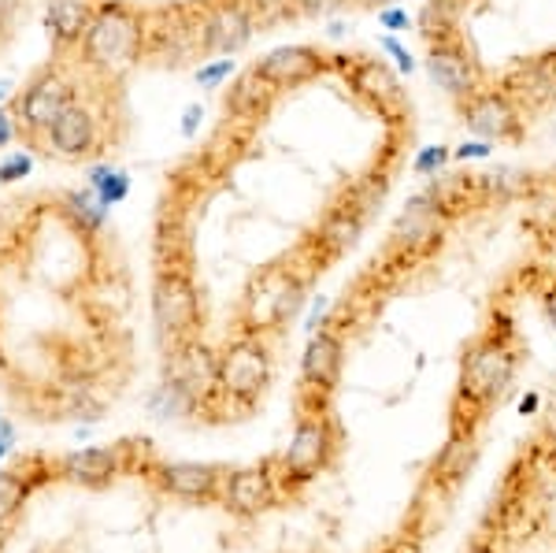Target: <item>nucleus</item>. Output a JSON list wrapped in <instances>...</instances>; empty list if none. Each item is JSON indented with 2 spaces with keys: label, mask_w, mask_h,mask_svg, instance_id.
<instances>
[{
  "label": "nucleus",
  "mask_w": 556,
  "mask_h": 553,
  "mask_svg": "<svg viewBox=\"0 0 556 553\" xmlns=\"http://www.w3.org/2000/svg\"><path fill=\"white\" fill-rule=\"evenodd\" d=\"M519 361H523V345H519V335L508 319H493L486 331L471 338L460 361V379H456V401H453V420L464 413H468V420L456 427V435H475L482 416L516 382Z\"/></svg>",
  "instance_id": "1"
},
{
  "label": "nucleus",
  "mask_w": 556,
  "mask_h": 553,
  "mask_svg": "<svg viewBox=\"0 0 556 553\" xmlns=\"http://www.w3.org/2000/svg\"><path fill=\"white\" fill-rule=\"evenodd\" d=\"M271 382V350L264 335L238 331L219 353V379L215 390L197 409L212 413H253Z\"/></svg>",
  "instance_id": "2"
},
{
  "label": "nucleus",
  "mask_w": 556,
  "mask_h": 553,
  "mask_svg": "<svg viewBox=\"0 0 556 553\" xmlns=\"http://www.w3.org/2000/svg\"><path fill=\"white\" fill-rule=\"evenodd\" d=\"M304 293H308V272H301L293 261L282 264H267L245 287L241 298L238 319L241 331L249 335H271L282 324H290L304 305Z\"/></svg>",
  "instance_id": "3"
},
{
  "label": "nucleus",
  "mask_w": 556,
  "mask_h": 553,
  "mask_svg": "<svg viewBox=\"0 0 556 553\" xmlns=\"http://www.w3.org/2000/svg\"><path fill=\"white\" fill-rule=\"evenodd\" d=\"M304 390H308V387H304ZM323 398H327V394L312 390V405L301 409L290 445H286L282 457H275L286 487L316 479L319 472H327L330 465H334L338 450H342V431H338L334 416L323 409Z\"/></svg>",
  "instance_id": "4"
},
{
  "label": "nucleus",
  "mask_w": 556,
  "mask_h": 553,
  "mask_svg": "<svg viewBox=\"0 0 556 553\" xmlns=\"http://www.w3.org/2000/svg\"><path fill=\"white\" fill-rule=\"evenodd\" d=\"M152 324H156L167 350L178 342H190V338H201V293H197L193 275L182 264H164L152 279Z\"/></svg>",
  "instance_id": "5"
},
{
  "label": "nucleus",
  "mask_w": 556,
  "mask_h": 553,
  "mask_svg": "<svg viewBox=\"0 0 556 553\" xmlns=\"http://www.w3.org/2000/svg\"><path fill=\"white\" fill-rule=\"evenodd\" d=\"M86 60L104 71H123L146 49V20L134 15L127 4H104L93 15L86 38H83Z\"/></svg>",
  "instance_id": "6"
},
{
  "label": "nucleus",
  "mask_w": 556,
  "mask_h": 553,
  "mask_svg": "<svg viewBox=\"0 0 556 553\" xmlns=\"http://www.w3.org/2000/svg\"><path fill=\"white\" fill-rule=\"evenodd\" d=\"M282 498H286V483H282V472H278V461L249 465V468H227V476H223L219 505L227 513L241 516V520L271 513Z\"/></svg>",
  "instance_id": "7"
},
{
  "label": "nucleus",
  "mask_w": 556,
  "mask_h": 553,
  "mask_svg": "<svg viewBox=\"0 0 556 553\" xmlns=\"http://www.w3.org/2000/svg\"><path fill=\"white\" fill-rule=\"evenodd\" d=\"M427 75L453 101H464L479 86H486V75H482L479 60H475L471 45L464 41L460 30L427 41Z\"/></svg>",
  "instance_id": "8"
},
{
  "label": "nucleus",
  "mask_w": 556,
  "mask_h": 553,
  "mask_svg": "<svg viewBox=\"0 0 556 553\" xmlns=\"http://www.w3.org/2000/svg\"><path fill=\"white\" fill-rule=\"evenodd\" d=\"M460 104V120L468 123V130L482 141H519L523 138L527 120L519 115L513 97L501 86H479L468 93Z\"/></svg>",
  "instance_id": "9"
},
{
  "label": "nucleus",
  "mask_w": 556,
  "mask_h": 553,
  "mask_svg": "<svg viewBox=\"0 0 556 553\" xmlns=\"http://www.w3.org/2000/svg\"><path fill=\"white\" fill-rule=\"evenodd\" d=\"M445 223H450V219H445V212L434 204V198H430L427 190L416 193V198L405 204V212L393 219L390 253H397L405 264L419 261V256H427L430 249L442 246Z\"/></svg>",
  "instance_id": "10"
},
{
  "label": "nucleus",
  "mask_w": 556,
  "mask_h": 553,
  "mask_svg": "<svg viewBox=\"0 0 556 553\" xmlns=\"http://www.w3.org/2000/svg\"><path fill=\"white\" fill-rule=\"evenodd\" d=\"M215 379H219V353H212L201 338L167 350V387H175L193 409L215 390Z\"/></svg>",
  "instance_id": "11"
},
{
  "label": "nucleus",
  "mask_w": 556,
  "mask_h": 553,
  "mask_svg": "<svg viewBox=\"0 0 556 553\" xmlns=\"http://www.w3.org/2000/svg\"><path fill=\"white\" fill-rule=\"evenodd\" d=\"M256 20L249 12L245 0H212L201 8V52H215V56H235L253 41Z\"/></svg>",
  "instance_id": "12"
},
{
  "label": "nucleus",
  "mask_w": 556,
  "mask_h": 553,
  "mask_svg": "<svg viewBox=\"0 0 556 553\" xmlns=\"http://www.w3.org/2000/svg\"><path fill=\"white\" fill-rule=\"evenodd\" d=\"M501 89L513 97L519 115H538L556 104V52L531 60H516L513 67L501 75Z\"/></svg>",
  "instance_id": "13"
},
{
  "label": "nucleus",
  "mask_w": 556,
  "mask_h": 553,
  "mask_svg": "<svg viewBox=\"0 0 556 553\" xmlns=\"http://www.w3.org/2000/svg\"><path fill=\"white\" fill-rule=\"evenodd\" d=\"M227 468L201 465V461H156L149 479L178 502H219Z\"/></svg>",
  "instance_id": "14"
},
{
  "label": "nucleus",
  "mask_w": 556,
  "mask_h": 553,
  "mask_svg": "<svg viewBox=\"0 0 556 553\" xmlns=\"http://www.w3.org/2000/svg\"><path fill=\"white\" fill-rule=\"evenodd\" d=\"M71 104H75V97H71V83L49 71V75L34 78V83L23 89L20 104H15V115H20V123L30 134L34 130L49 134V127L71 109Z\"/></svg>",
  "instance_id": "15"
},
{
  "label": "nucleus",
  "mask_w": 556,
  "mask_h": 553,
  "mask_svg": "<svg viewBox=\"0 0 556 553\" xmlns=\"http://www.w3.org/2000/svg\"><path fill=\"white\" fill-rule=\"evenodd\" d=\"M52 468H56V479L75 483V487H89V490H101L108 483H115V479L127 472L119 442L93 445V450H75V453H67V457L52 461Z\"/></svg>",
  "instance_id": "16"
},
{
  "label": "nucleus",
  "mask_w": 556,
  "mask_h": 553,
  "mask_svg": "<svg viewBox=\"0 0 556 553\" xmlns=\"http://www.w3.org/2000/svg\"><path fill=\"white\" fill-rule=\"evenodd\" d=\"M342 372H345V342H342V335L327 324V331L312 335L308 345H304L301 387L319 390V394H330V390L342 382Z\"/></svg>",
  "instance_id": "17"
},
{
  "label": "nucleus",
  "mask_w": 556,
  "mask_h": 553,
  "mask_svg": "<svg viewBox=\"0 0 556 553\" xmlns=\"http://www.w3.org/2000/svg\"><path fill=\"white\" fill-rule=\"evenodd\" d=\"M349 86H353L356 93H361L364 101L371 104L375 112L390 115L393 123L405 120V115H408V97H405V89H401L397 75H393V71L386 67L382 60H356Z\"/></svg>",
  "instance_id": "18"
},
{
  "label": "nucleus",
  "mask_w": 556,
  "mask_h": 553,
  "mask_svg": "<svg viewBox=\"0 0 556 553\" xmlns=\"http://www.w3.org/2000/svg\"><path fill=\"white\" fill-rule=\"evenodd\" d=\"M323 67L327 64H323V56L312 49V45H282V49L267 52V56L256 64V71L275 89H290V86L308 83V78H316Z\"/></svg>",
  "instance_id": "19"
},
{
  "label": "nucleus",
  "mask_w": 556,
  "mask_h": 553,
  "mask_svg": "<svg viewBox=\"0 0 556 553\" xmlns=\"http://www.w3.org/2000/svg\"><path fill=\"white\" fill-rule=\"evenodd\" d=\"M427 193L434 198L438 209L445 212V219L460 216L468 209H479L486 201V186H482V175H434V183L427 186Z\"/></svg>",
  "instance_id": "20"
},
{
  "label": "nucleus",
  "mask_w": 556,
  "mask_h": 553,
  "mask_svg": "<svg viewBox=\"0 0 556 553\" xmlns=\"http://www.w3.org/2000/svg\"><path fill=\"white\" fill-rule=\"evenodd\" d=\"M49 141L60 156H86L89 149L97 146V120L86 109L71 104V109L49 127Z\"/></svg>",
  "instance_id": "21"
},
{
  "label": "nucleus",
  "mask_w": 556,
  "mask_h": 553,
  "mask_svg": "<svg viewBox=\"0 0 556 553\" xmlns=\"http://www.w3.org/2000/svg\"><path fill=\"white\" fill-rule=\"evenodd\" d=\"M271 97L275 86L256 67H249L227 89V115H235V120H260L267 112V104H271Z\"/></svg>",
  "instance_id": "22"
},
{
  "label": "nucleus",
  "mask_w": 556,
  "mask_h": 553,
  "mask_svg": "<svg viewBox=\"0 0 556 553\" xmlns=\"http://www.w3.org/2000/svg\"><path fill=\"white\" fill-rule=\"evenodd\" d=\"M93 15V0H49V34L60 45H78Z\"/></svg>",
  "instance_id": "23"
},
{
  "label": "nucleus",
  "mask_w": 556,
  "mask_h": 553,
  "mask_svg": "<svg viewBox=\"0 0 556 553\" xmlns=\"http://www.w3.org/2000/svg\"><path fill=\"white\" fill-rule=\"evenodd\" d=\"M475 457H479V445H475V435H450L445 450L438 453L434 461V479L438 483H460L464 476L471 472Z\"/></svg>",
  "instance_id": "24"
},
{
  "label": "nucleus",
  "mask_w": 556,
  "mask_h": 553,
  "mask_svg": "<svg viewBox=\"0 0 556 553\" xmlns=\"http://www.w3.org/2000/svg\"><path fill=\"white\" fill-rule=\"evenodd\" d=\"M30 502V483L15 468L0 472V528H12Z\"/></svg>",
  "instance_id": "25"
},
{
  "label": "nucleus",
  "mask_w": 556,
  "mask_h": 553,
  "mask_svg": "<svg viewBox=\"0 0 556 553\" xmlns=\"http://www.w3.org/2000/svg\"><path fill=\"white\" fill-rule=\"evenodd\" d=\"M67 209L78 216L83 230H93V227H101V223H104V198H93V193H71Z\"/></svg>",
  "instance_id": "26"
},
{
  "label": "nucleus",
  "mask_w": 556,
  "mask_h": 553,
  "mask_svg": "<svg viewBox=\"0 0 556 553\" xmlns=\"http://www.w3.org/2000/svg\"><path fill=\"white\" fill-rule=\"evenodd\" d=\"M445 160H450V149H445V146H430V149H424V153L416 156V172L434 178L438 172H442Z\"/></svg>",
  "instance_id": "27"
},
{
  "label": "nucleus",
  "mask_w": 556,
  "mask_h": 553,
  "mask_svg": "<svg viewBox=\"0 0 556 553\" xmlns=\"http://www.w3.org/2000/svg\"><path fill=\"white\" fill-rule=\"evenodd\" d=\"M230 71H235V60H215L212 67L197 71V83H201V86H219L223 78H230Z\"/></svg>",
  "instance_id": "28"
},
{
  "label": "nucleus",
  "mask_w": 556,
  "mask_h": 553,
  "mask_svg": "<svg viewBox=\"0 0 556 553\" xmlns=\"http://www.w3.org/2000/svg\"><path fill=\"white\" fill-rule=\"evenodd\" d=\"M456 156L460 160H482V156H490V141H464L460 149H456Z\"/></svg>",
  "instance_id": "29"
},
{
  "label": "nucleus",
  "mask_w": 556,
  "mask_h": 553,
  "mask_svg": "<svg viewBox=\"0 0 556 553\" xmlns=\"http://www.w3.org/2000/svg\"><path fill=\"white\" fill-rule=\"evenodd\" d=\"M382 49L390 52V56H397V64H401V67H408V71H412V56H408V52L401 49V45L393 41V38H386V41H382Z\"/></svg>",
  "instance_id": "30"
},
{
  "label": "nucleus",
  "mask_w": 556,
  "mask_h": 553,
  "mask_svg": "<svg viewBox=\"0 0 556 553\" xmlns=\"http://www.w3.org/2000/svg\"><path fill=\"white\" fill-rule=\"evenodd\" d=\"M15 123L20 120H12L8 112H0V146H8V141L15 138Z\"/></svg>",
  "instance_id": "31"
},
{
  "label": "nucleus",
  "mask_w": 556,
  "mask_h": 553,
  "mask_svg": "<svg viewBox=\"0 0 556 553\" xmlns=\"http://www.w3.org/2000/svg\"><path fill=\"white\" fill-rule=\"evenodd\" d=\"M15 8H20V0H0V34L8 30V23H12Z\"/></svg>",
  "instance_id": "32"
},
{
  "label": "nucleus",
  "mask_w": 556,
  "mask_h": 553,
  "mask_svg": "<svg viewBox=\"0 0 556 553\" xmlns=\"http://www.w3.org/2000/svg\"><path fill=\"white\" fill-rule=\"evenodd\" d=\"M382 23H386V26H405V23H408V15H405V12H397V8H386V12H382Z\"/></svg>",
  "instance_id": "33"
},
{
  "label": "nucleus",
  "mask_w": 556,
  "mask_h": 553,
  "mask_svg": "<svg viewBox=\"0 0 556 553\" xmlns=\"http://www.w3.org/2000/svg\"><path fill=\"white\" fill-rule=\"evenodd\" d=\"M545 316H549V324H553V331H556V287L545 293Z\"/></svg>",
  "instance_id": "34"
},
{
  "label": "nucleus",
  "mask_w": 556,
  "mask_h": 553,
  "mask_svg": "<svg viewBox=\"0 0 556 553\" xmlns=\"http://www.w3.org/2000/svg\"><path fill=\"white\" fill-rule=\"evenodd\" d=\"M545 445H549V453L556 457V424H549V435H545Z\"/></svg>",
  "instance_id": "35"
},
{
  "label": "nucleus",
  "mask_w": 556,
  "mask_h": 553,
  "mask_svg": "<svg viewBox=\"0 0 556 553\" xmlns=\"http://www.w3.org/2000/svg\"><path fill=\"white\" fill-rule=\"evenodd\" d=\"M464 553H493V546H486V542H475V546H468Z\"/></svg>",
  "instance_id": "36"
},
{
  "label": "nucleus",
  "mask_w": 556,
  "mask_h": 553,
  "mask_svg": "<svg viewBox=\"0 0 556 553\" xmlns=\"http://www.w3.org/2000/svg\"><path fill=\"white\" fill-rule=\"evenodd\" d=\"M361 4H379V8H386V4H397V0H361Z\"/></svg>",
  "instance_id": "37"
}]
</instances>
